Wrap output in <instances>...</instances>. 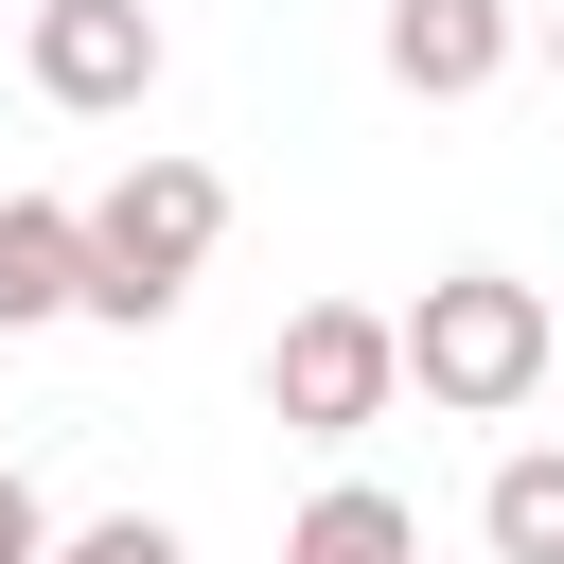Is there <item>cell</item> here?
Instances as JSON below:
<instances>
[{"instance_id":"cell-1","label":"cell","mask_w":564,"mask_h":564,"mask_svg":"<svg viewBox=\"0 0 564 564\" xmlns=\"http://www.w3.org/2000/svg\"><path fill=\"white\" fill-rule=\"evenodd\" d=\"M212 247H229V176H212V159H176V141H141V159L70 212V317L159 335V317L212 282Z\"/></svg>"},{"instance_id":"cell-2","label":"cell","mask_w":564,"mask_h":564,"mask_svg":"<svg viewBox=\"0 0 564 564\" xmlns=\"http://www.w3.org/2000/svg\"><path fill=\"white\" fill-rule=\"evenodd\" d=\"M388 352H405V388H423L441 423H511V405L564 370V317H546V282H511V264H441V282L388 317Z\"/></svg>"},{"instance_id":"cell-3","label":"cell","mask_w":564,"mask_h":564,"mask_svg":"<svg viewBox=\"0 0 564 564\" xmlns=\"http://www.w3.org/2000/svg\"><path fill=\"white\" fill-rule=\"evenodd\" d=\"M264 405H282L300 441H370V423L405 405V352H388V300H300V317L264 335Z\"/></svg>"},{"instance_id":"cell-4","label":"cell","mask_w":564,"mask_h":564,"mask_svg":"<svg viewBox=\"0 0 564 564\" xmlns=\"http://www.w3.org/2000/svg\"><path fill=\"white\" fill-rule=\"evenodd\" d=\"M18 70H35V106H70V123H141L159 70H176V35H159V0H35Z\"/></svg>"},{"instance_id":"cell-5","label":"cell","mask_w":564,"mask_h":564,"mask_svg":"<svg viewBox=\"0 0 564 564\" xmlns=\"http://www.w3.org/2000/svg\"><path fill=\"white\" fill-rule=\"evenodd\" d=\"M388 88L405 106H476V88H511V53H529V18L511 0H388Z\"/></svg>"},{"instance_id":"cell-6","label":"cell","mask_w":564,"mask_h":564,"mask_svg":"<svg viewBox=\"0 0 564 564\" xmlns=\"http://www.w3.org/2000/svg\"><path fill=\"white\" fill-rule=\"evenodd\" d=\"M282 564H423V511H405L388 476H335V494L282 529Z\"/></svg>"},{"instance_id":"cell-7","label":"cell","mask_w":564,"mask_h":564,"mask_svg":"<svg viewBox=\"0 0 564 564\" xmlns=\"http://www.w3.org/2000/svg\"><path fill=\"white\" fill-rule=\"evenodd\" d=\"M70 317V194H0V335Z\"/></svg>"},{"instance_id":"cell-8","label":"cell","mask_w":564,"mask_h":564,"mask_svg":"<svg viewBox=\"0 0 564 564\" xmlns=\"http://www.w3.org/2000/svg\"><path fill=\"white\" fill-rule=\"evenodd\" d=\"M476 546L494 564H564V441H529V458L476 476Z\"/></svg>"},{"instance_id":"cell-9","label":"cell","mask_w":564,"mask_h":564,"mask_svg":"<svg viewBox=\"0 0 564 564\" xmlns=\"http://www.w3.org/2000/svg\"><path fill=\"white\" fill-rule=\"evenodd\" d=\"M35 564H194V546H176L159 511H88V529H70V546H35Z\"/></svg>"},{"instance_id":"cell-10","label":"cell","mask_w":564,"mask_h":564,"mask_svg":"<svg viewBox=\"0 0 564 564\" xmlns=\"http://www.w3.org/2000/svg\"><path fill=\"white\" fill-rule=\"evenodd\" d=\"M35 546H53V511H35V476L0 458V564H35Z\"/></svg>"},{"instance_id":"cell-11","label":"cell","mask_w":564,"mask_h":564,"mask_svg":"<svg viewBox=\"0 0 564 564\" xmlns=\"http://www.w3.org/2000/svg\"><path fill=\"white\" fill-rule=\"evenodd\" d=\"M546 88H564V0H546Z\"/></svg>"}]
</instances>
